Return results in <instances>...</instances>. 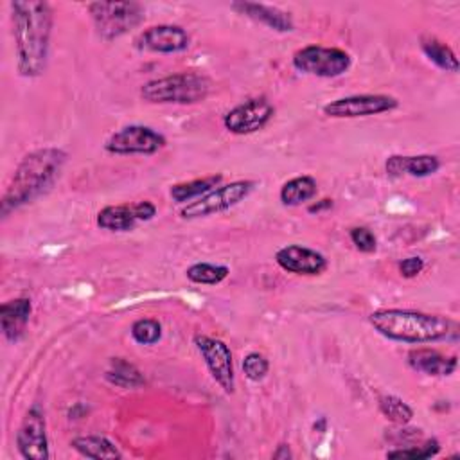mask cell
Segmentation results:
<instances>
[{
    "label": "cell",
    "instance_id": "1",
    "mask_svg": "<svg viewBox=\"0 0 460 460\" xmlns=\"http://www.w3.org/2000/svg\"><path fill=\"white\" fill-rule=\"evenodd\" d=\"M9 9L16 70L22 77H40L49 59L54 11L49 2L41 0H14Z\"/></svg>",
    "mask_w": 460,
    "mask_h": 460
},
{
    "label": "cell",
    "instance_id": "2",
    "mask_svg": "<svg viewBox=\"0 0 460 460\" xmlns=\"http://www.w3.org/2000/svg\"><path fill=\"white\" fill-rule=\"evenodd\" d=\"M66 151L54 146L38 147L27 153L16 165L0 199V214L7 217L11 212L34 201L45 194L59 178L65 164Z\"/></svg>",
    "mask_w": 460,
    "mask_h": 460
},
{
    "label": "cell",
    "instance_id": "3",
    "mask_svg": "<svg viewBox=\"0 0 460 460\" xmlns=\"http://www.w3.org/2000/svg\"><path fill=\"white\" fill-rule=\"evenodd\" d=\"M368 323L386 340L401 343H433L456 332V323L447 316L399 307L372 311Z\"/></svg>",
    "mask_w": 460,
    "mask_h": 460
},
{
    "label": "cell",
    "instance_id": "4",
    "mask_svg": "<svg viewBox=\"0 0 460 460\" xmlns=\"http://www.w3.org/2000/svg\"><path fill=\"white\" fill-rule=\"evenodd\" d=\"M212 81L199 72H178L142 84L140 97L149 104H196L208 97Z\"/></svg>",
    "mask_w": 460,
    "mask_h": 460
},
{
    "label": "cell",
    "instance_id": "5",
    "mask_svg": "<svg viewBox=\"0 0 460 460\" xmlns=\"http://www.w3.org/2000/svg\"><path fill=\"white\" fill-rule=\"evenodd\" d=\"M88 13L97 34L106 41H113L138 27L146 14L138 2H92L88 4Z\"/></svg>",
    "mask_w": 460,
    "mask_h": 460
},
{
    "label": "cell",
    "instance_id": "6",
    "mask_svg": "<svg viewBox=\"0 0 460 460\" xmlns=\"http://www.w3.org/2000/svg\"><path fill=\"white\" fill-rule=\"evenodd\" d=\"M255 185H257V181H253V180H234V181L223 183V185L219 183L210 192L183 205L180 208V217L190 221V219L221 214V212L239 205L241 201H244L252 194Z\"/></svg>",
    "mask_w": 460,
    "mask_h": 460
},
{
    "label": "cell",
    "instance_id": "7",
    "mask_svg": "<svg viewBox=\"0 0 460 460\" xmlns=\"http://www.w3.org/2000/svg\"><path fill=\"white\" fill-rule=\"evenodd\" d=\"M291 61L298 72L325 79L345 74L352 63L347 50L323 45H305L293 54Z\"/></svg>",
    "mask_w": 460,
    "mask_h": 460
},
{
    "label": "cell",
    "instance_id": "8",
    "mask_svg": "<svg viewBox=\"0 0 460 460\" xmlns=\"http://www.w3.org/2000/svg\"><path fill=\"white\" fill-rule=\"evenodd\" d=\"M167 144L165 137L144 124H129L111 133L104 142V149L110 155L128 156V155H155Z\"/></svg>",
    "mask_w": 460,
    "mask_h": 460
},
{
    "label": "cell",
    "instance_id": "9",
    "mask_svg": "<svg viewBox=\"0 0 460 460\" xmlns=\"http://www.w3.org/2000/svg\"><path fill=\"white\" fill-rule=\"evenodd\" d=\"M194 345L210 372L212 379L223 388L225 394H234L235 390V372H234V359L230 347L219 340L207 334H196Z\"/></svg>",
    "mask_w": 460,
    "mask_h": 460
},
{
    "label": "cell",
    "instance_id": "10",
    "mask_svg": "<svg viewBox=\"0 0 460 460\" xmlns=\"http://www.w3.org/2000/svg\"><path fill=\"white\" fill-rule=\"evenodd\" d=\"M397 106V97L388 93H354L327 102L323 115L331 119H358L394 111Z\"/></svg>",
    "mask_w": 460,
    "mask_h": 460
},
{
    "label": "cell",
    "instance_id": "11",
    "mask_svg": "<svg viewBox=\"0 0 460 460\" xmlns=\"http://www.w3.org/2000/svg\"><path fill=\"white\" fill-rule=\"evenodd\" d=\"M275 115V106L264 97H250L223 115V126L234 135H252L264 129Z\"/></svg>",
    "mask_w": 460,
    "mask_h": 460
},
{
    "label": "cell",
    "instance_id": "12",
    "mask_svg": "<svg viewBox=\"0 0 460 460\" xmlns=\"http://www.w3.org/2000/svg\"><path fill=\"white\" fill-rule=\"evenodd\" d=\"M16 449L25 460H47L50 456L45 413L38 404L27 410L18 426Z\"/></svg>",
    "mask_w": 460,
    "mask_h": 460
},
{
    "label": "cell",
    "instance_id": "13",
    "mask_svg": "<svg viewBox=\"0 0 460 460\" xmlns=\"http://www.w3.org/2000/svg\"><path fill=\"white\" fill-rule=\"evenodd\" d=\"M156 216V205L149 199L135 203L106 205L97 212L95 223L99 228L108 232H129L138 223L151 221Z\"/></svg>",
    "mask_w": 460,
    "mask_h": 460
},
{
    "label": "cell",
    "instance_id": "14",
    "mask_svg": "<svg viewBox=\"0 0 460 460\" xmlns=\"http://www.w3.org/2000/svg\"><path fill=\"white\" fill-rule=\"evenodd\" d=\"M190 45L189 32L172 23H160L151 25L140 31L135 40L133 47L140 52H156V54H176L187 50Z\"/></svg>",
    "mask_w": 460,
    "mask_h": 460
},
{
    "label": "cell",
    "instance_id": "15",
    "mask_svg": "<svg viewBox=\"0 0 460 460\" xmlns=\"http://www.w3.org/2000/svg\"><path fill=\"white\" fill-rule=\"evenodd\" d=\"M275 262L288 273L295 275H320L327 270V259L323 253L302 246V244H288L277 250Z\"/></svg>",
    "mask_w": 460,
    "mask_h": 460
},
{
    "label": "cell",
    "instance_id": "16",
    "mask_svg": "<svg viewBox=\"0 0 460 460\" xmlns=\"http://www.w3.org/2000/svg\"><path fill=\"white\" fill-rule=\"evenodd\" d=\"M232 9L257 23L266 25L271 31H277V32H291L295 29L291 14L275 5L239 0V2L232 4Z\"/></svg>",
    "mask_w": 460,
    "mask_h": 460
},
{
    "label": "cell",
    "instance_id": "17",
    "mask_svg": "<svg viewBox=\"0 0 460 460\" xmlns=\"http://www.w3.org/2000/svg\"><path fill=\"white\" fill-rule=\"evenodd\" d=\"M440 169V160L435 155H392L385 162V171L390 178L413 176L426 178Z\"/></svg>",
    "mask_w": 460,
    "mask_h": 460
},
{
    "label": "cell",
    "instance_id": "18",
    "mask_svg": "<svg viewBox=\"0 0 460 460\" xmlns=\"http://www.w3.org/2000/svg\"><path fill=\"white\" fill-rule=\"evenodd\" d=\"M408 365L413 370L422 372L426 376L447 377L456 370L458 361H456V356H446L435 349L419 347L408 352Z\"/></svg>",
    "mask_w": 460,
    "mask_h": 460
},
{
    "label": "cell",
    "instance_id": "19",
    "mask_svg": "<svg viewBox=\"0 0 460 460\" xmlns=\"http://www.w3.org/2000/svg\"><path fill=\"white\" fill-rule=\"evenodd\" d=\"M31 313L32 302L27 296H16L0 305V325L9 341H18L23 336Z\"/></svg>",
    "mask_w": 460,
    "mask_h": 460
},
{
    "label": "cell",
    "instance_id": "20",
    "mask_svg": "<svg viewBox=\"0 0 460 460\" xmlns=\"http://www.w3.org/2000/svg\"><path fill=\"white\" fill-rule=\"evenodd\" d=\"M316 192H318L316 180L309 174H300L288 180L280 187L279 198H280V203L286 207H298L311 201L316 196Z\"/></svg>",
    "mask_w": 460,
    "mask_h": 460
},
{
    "label": "cell",
    "instance_id": "21",
    "mask_svg": "<svg viewBox=\"0 0 460 460\" xmlns=\"http://www.w3.org/2000/svg\"><path fill=\"white\" fill-rule=\"evenodd\" d=\"M70 447L86 458H122L119 447L102 435H81L70 440Z\"/></svg>",
    "mask_w": 460,
    "mask_h": 460
},
{
    "label": "cell",
    "instance_id": "22",
    "mask_svg": "<svg viewBox=\"0 0 460 460\" xmlns=\"http://www.w3.org/2000/svg\"><path fill=\"white\" fill-rule=\"evenodd\" d=\"M221 180H223V174H208V176H203V178L180 181V183L171 185L169 196H171L172 201L187 205V203L201 198L203 194L210 192L212 189H216L221 183Z\"/></svg>",
    "mask_w": 460,
    "mask_h": 460
},
{
    "label": "cell",
    "instance_id": "23",
    "mask_svg": "<svg viewBox=\"0 0 460 460\" xmlns=\"http://www.w3.org/2000/svg\"><path fill=\"white\" fill-rule=\"evenodd\" d=\"M420 50L424 52V56L433 63L437 65L440 70H446V72H458L460 68V63H458V58L455 54V50L444 43L442 40H438L437 36H431V34H422L420 36Z\"/></svg>",
    "mask_w": 460,
    "mask_h": 460
},
{
    "label": "cell",
    "instance_id": "24",
    "mask_svg": "<svg viewBox=\"0 0 460 460\" xmlns=\"http://www.w3.org/2000/svg\"><path fill=\"white\" fill-rule=\"evenodd\" d=\"M106 379L111 385H117L120 388H140L142 385H146L142 372L133 363H128L122 358H113L110 361V368L106 370Z\"/></svg>",
    "mask_w": 460,
    "mask_h": 460
},
{
    "label": "cell",
    "instance_id": "25",
    "mask_svg": "<svg viewBox=\"0 0 460 460\" xmlns=\"http://www.w3.org/2000/svg\"><path fill=\"white\" fill-rule=\"evenodd\" d=\"M230 273V268L225 264H212V262H194L185 270L187 279L192 284L199 286H216L221 284Z\"/></svg>",
    "mask_w": 460,
    "mask_h": 460
},
{
    "label": "cell",
    "instance_id": "26",
    "mask_svg": "<svg viewBox=\"0 0 460 460\" xmlns=\"http://www.w3.org/2000/svg\"><path fill=\"white\" fill-rule=\"evenodd\" d=\"M379 411L394 424L404 426L413 419V408L404 402L401 397L397 395H381L379 397Z\"/></svg>",
    "mask_w": 460,
    "mask_h": 460
},
{
    "label": "cell",
    "instance_id": "27",
    "mask_svg": "<svg viewBox=\"0 0 460 460\" xmlns=\"http://www.w3.org/2000/svg\"><path fill=\"white\" fill-rule=\"evenodd\" d=\"M129 332L138 345H155L162 338V323L155 318H138L131 323Z\"/></svg>",
    "mask_w": 460,
    "mask_h": 460
},
{
    "label": "cell",
    "instance_id": "28",
    "mask_svg": "<svg viewBox=\"0 0 460 460\" xmlns=\"http://www.w3.org/2000/svg\"><path fill=\"white\" fill-rule=\"evenodd\" d=\"M440 451V444L437 438H428L426 442L419 446H408V447H395L386 451V458H410V460H424L437 456Z\"/></svg>",
    "mask_w": 460,
    "mask_h": 460
},
{
    "label": "cell",
    "instance_id": "29",
    "mask_svg": "<svg viewBox=\"0 0 460 460\" xmlns=\"http://www.w3.org/2000/svg\"><path fill=\"white\" fill-rule=\"evenodd\" d=\"M268 370H270V361H268V358L264 354L253 350V352H248L244 356V359H243V372H244V376L250 381H253V383L262 381L266 377Z\"/></svg>",
    "mask_w": 460,
    "mask_h": 460
},
{
    "label": "cell",
    "instance_id": "30",
    "mask_svg": "<svg viewBox=\"0 0 460 460\" xmlns=\"http://www.w3.org/2000/svg\"><path fill=\"white\" fill-rule=\"evenodd\" d=\"M349 237H350L352 244L363 253H374L377 248V239H376L374 232L367 226H354L349 232Z\"/></svg>",
    "mask_w": 460,
    "mask_h": 460
},
{
    "label": "cell",
    "instance_id": "31",
    "mask_svg": "<svg viewBox=\"0 0 460 460\" xmlns=\"http://www.w3.org/2000/svg\"><path fill=\"white\" fill-rule=\"evenodd\" d=\"M424 270V261L422 257L419 255H411V257H406L399 262V273L404 277V279H413L417 277L420 271Z\"/></svg>",
    "mask_w": 460,
    "mask_h": 460
},
{
    "label": "cell",
    "instance_id": "32",
    "mask_svg": "<svg viewBox=\"0 0 460 460\" xmlns=\"http://www.w3.org/2000/svg\"><path fill=\"white\" fill-rule=\"evenodd\" d=\"M271 456H273L275 460H289V458H293V453H291V449H289V444H279Z\"/></svg>",
    "mask_w": 460,
    "mask_h": 460
},
{
    "label": "cell",
    "instance_id": "33",
    "mask_svg": "<svg viewBox=\"0 0 460 460\" xmlns=\"http://www.w3.org/2000/svg\"><path fill=\"white\" fill-rule=\"evenodd\" d=\"M331 207H332V199L323 198V199H320L318 203L309 205V207H307V210H309V212H320V210H323V208H331Z\"/></svg>",
    "mask_w": 460,
    "mask_h": 460
}]
</instances>
